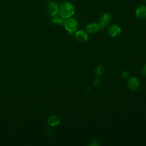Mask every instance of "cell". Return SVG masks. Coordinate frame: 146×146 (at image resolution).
Here are the masks:
<instances>
[{
    "label": "cell",
    "mask_w": 146,
    "mask_h": 146,
    "mask_svg": "<svg viewBox=\"0 0 146 146\" xmlns=\"http://www.w3.org/2000/svg\"><path fill=\"white\" fill-rule=\"evenodd\" d=\"M58 13L64 19L71 18L75 13V7L71 2L64 1L59 6Z\"/></svg>",
    "instance_id": "obj_1"
},
{
    "label": "cell",
    "mask_w": 146,
    "mask_h": 146,
    "mask_svg": "<svg viewBox=\"0 0 146 146\" xmlns=\"http://www.w3.org/2000/svg\"><path fill=\"white\" fill-rule=\"evenodd\" d=\"M63 26L67 31L70 34H72L77 30L78 23L75 19L69 18L65 19Z\"/></svg>",
    "instance_id": "obj_2"
},
{
    "label": "cell",
    "mask_w": 146,
    "mask_h": 146,
    "mask_svg": "<svg viewBox=\"0 0 146 146\" xmlns=\"http://www.w3.org/2000/svg\"><path fill=\"white\" fill-rule=\"evenodd\" d=\"M121 32L120 27L117 24H112L107 29V33L111 38H116L120 35Z\"/></svg>",
    "instance_id": "obj_3"
},
{
    "label": "cell",
    "mask_w": 146,
    "mask_h": 146,
    "mask_svg": "<svg viewBox=\"0 0 146 146\" xmlns=\"http://www.w3.org/2000/svg\"><path fill=\"white\" fill-rule=\"evenodd\" d=\"M127 86L131 90L135 91L140 88V82L137 78L131 76L127 80Z\"/></svg>",
    "instance_id": "obj_4"
},
{
    "label": "cell",
    "mask_w": 146,
    "mask_h": 146,
    "mask_svg": "<svg viewBox=\"0 0 146 146\" xmlns=\"http://www.w3.org/2000/svg\"><path fill=\"white\" fill-rule=\"evenodd\" d=\"M111 15L108 13H103L99 19V25L100 28V30L103 29L104 27H107L109 25L111 21Z\"/></svg>",
    "instance_id": "obj_5"
},
{
    "label": "cell",
    "mask_w": 146,
    "mask_h": 146,
    "mask_svg": "<svg viewBox=\"0 0 146 146\" xmlns=\"http://www.w3.org/2000/svg\"><path fill=\"white\" fill-rule=\"evenodd\" d=\"M47 10L48 13L51 16L53 17L57 15L59 10V6L57 2L54 1H50L47 4Z\"/></svg>",
    "instance_id": "obj_6"
},
{
    "label": "cell",
    "mask_w": 146,
    "mask_h": 146,
    "mask_svg": "<svg viewBox=\"0 0 146 146\" xmlns=\"http://www.w3.org/2000/svg\"><path fill=\"white\" fill-rule=\"evenodd\" d=\"M75 38L79 42H85L88 38V33L84 30H79L76 31L75 33Z\"/></svg>",
    "instance_id": "obj_7"
},
{
    "label": "cell",
    "mask_w": 146,
    "mask_h": 146,
    "mask_svg": "<svg viewBox=\"0 0 146 146\" xmlns=\"http://www.w3.org/2000/svg\"><path fill=\"white\" fill-rule=\"evenodd\" d=\"M100 30L99 23L91 22L88 23L86 26V31L88 34H94Z\"/></svg>",
    "instance_id": "obj_8"
},
{
    "label": "cell",
    "mask_w": 146,
    "mask_h": 146,
    "mask_svg": "<svg viewBox=\"0 0 146 146\" xmlns=\"http://www.w3.org/2000/svg\"><path fill=\"white\" fill-rule=\"evenodd\" d=\"M136 17L140 19H146V6L140 5L135 10Z\"/></svg>",
    "instance_id": "obj_9"
},
{
    "label": "cell",
    "mask_w": 146,
    "mask_h": 146,
    "mask_svg": "<svg viewBox=\"0 0 146 146\" xmlns=\"http://www.w3.org/2000/svg\"><path fill=\"white\" fill-rule=\"evenodd\" d=\"M60 119L56 115H51L47 119V124L51 127H55L60 123Z\"/></svg>",
    "instance_id": "obj_10"
},
{
    "label": "cell",
    "mask_w": 146,
    "mask_h": 146,
    "mask_svg": "<svg viewBox=\"0 0 146 146\" xmlns=\"http://www.w3.org/2000/svg\"><path fill=\"white\" fill-rule=\"evenodd\" d=\"M66 19L63 18L62 17H61L60 15L58 16V15H55L53 16L51 19V22L52 23L55 24V25H63L64 21H65Z\"/></svg>",
    "instance_id": "obj_11"
},
{
    "label": "cell",
    "mask_w": 146,
    "mask_h": 146,
    "mask_svg": "<svg viewBox=\"0 0 146 146\" xmlns=\"http://www.w3.org/2000/svg\"><path fill=\"white\" fill-rule=\"evenodd\" d=\"M104 71H105L104 67L102 64H99V65L97 66L95 68V73L96 75V76H99L104 74Z\"/></svg>",
    "instance_id": "obj_12"
},
{
    "label": "cell",
    "mask_w": 146,
    "mask_h": 146,
    "mask_svg": "<svg viewBox=\"0 0 146 146\" xmlns=\"http://www.w3.org/2000/svg\"><path fill=\"white\" fill-rule=\"evenodd\" d=\"M89 145L91 146H99L100 145V143L98 139H94Z\"/></svg>",
    "instance_id": "obj_13"
},
{
    "label": "cell",
    "mask_w": 146,
    "mask_h": 146,
    "mask_svg": "<svg viewBox=\"0 0 146 146\" xmlns=\"http://www.w3.org/2000/svg\"><path fill=\"white\" fill-rule=\"evenodd\" d=\"M141 73L144 77H146V64L142 67Z\"/></svg>",
    "instance_id": "obj_14"
},
{
    "label": "cell",
    "mask_w": 146,
    "mask_h": 146,
    "mask_svg": "<svg viewBox=\"0 0 146 146\" xmlns=\"http://www.w3.org/2000/svg\"><path fill=\"white\" fill-rule=\"evenodd\" d=\"M129 76V73L127 71H124L122 72V76L123 78H127Z\"/></svg>",
    "instance_id": "obj_15"
},
{
    "label": "cell",
    "mask_w": 146,
    "mask_h": 146,
    "mask_svg": "<svg viewBox=\"0 0 146 146\" xmlns=\"http://www.w3.org/2000/svg\"><path fill=\"white\" fill-rule=\"evenodd\" d=\"M100 80H99V79L95 78V79L94 85H95L96 87H98V86H99V85H100Z\"/></svg>",
    "instance_id": "obj_16"
},
{
    "label": "cell",
    "mask_w": 146,
    "mask_h": 146,
    "mask_svg": "<svg viewBox=\"0 0 146 146\" xmlns=\"http://www.w3.org/2000/svg\"><path fill=\"white\" fill-rule=\"evenodd\" d=\"M145 3H146V0H145Z\"/></svg>",
    "instance_id": "obj_17"
}]
</instances>
